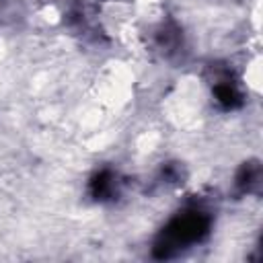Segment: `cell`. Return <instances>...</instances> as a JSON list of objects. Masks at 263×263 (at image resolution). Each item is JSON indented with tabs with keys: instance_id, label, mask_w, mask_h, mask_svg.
Listing matches in <instances>:
<instances>
[{
	"instance_id": "4",
	"label": "cell",
	"mask_w": 263,
	"mask_h": 263,
	"mask_svg": "<svg viewBox=\"0 0 263 263\" xmlns=\"http://www.w3.org/2000/svg\"><path fill=\"white\" fill-rule=\"evenodd\" d=\"M255 179H257V166L247 164V166H242V171H240V175H238V185H240V187H249Z\"/></svg>"
},
{
	"instance_id": "2",
	"label": "cell",
	"mask_w": 263,
	"mask_h": 263,
	"mask_svg": "<svg viewBox=\"0 0 263 263\" xmlns=\"http://www.w3.org/2000/svg\"><path fill=\"white\" fill-rule=\"evenodd\" d=\"M113 175L109 171H101L92 177L90 181V193L97 197V199H105L113 193Z\"/></svg>"
},
{
	"instance_id": "1",
	"label": "cell",
	"mask_w": 263,
	"mask_h": 263,
	"mask_svg": "<svg viewBox=\"0 0 263 263\" xmlns=\"http://www.w3.org/2000/svg\"><path fill=\"white\" fill-rule=\"evenodd\" d=\"M210 230V216L201 210H185L175 216L154 242V257L168 259L193 242H199Z\"/></svg>"
},
{
	"instance_id": "3",
	"label": "cell",
	"mask_w": 263,
	"mask_h": 263,
	"mask_svg": "<svg viewBox=\"0 0 263 263\" xmlns=\"http://www.w3.org/2000/svg\"><path fill=\"white\" fill-rule=\"evenodd\" d=\"M214 92H216V101H218L222 107H226V109H232V107L240 105V95H238V90L234 88V84H230V82H226V80H222L220 84H216Z\"/></svg>"
}]
</instances>
